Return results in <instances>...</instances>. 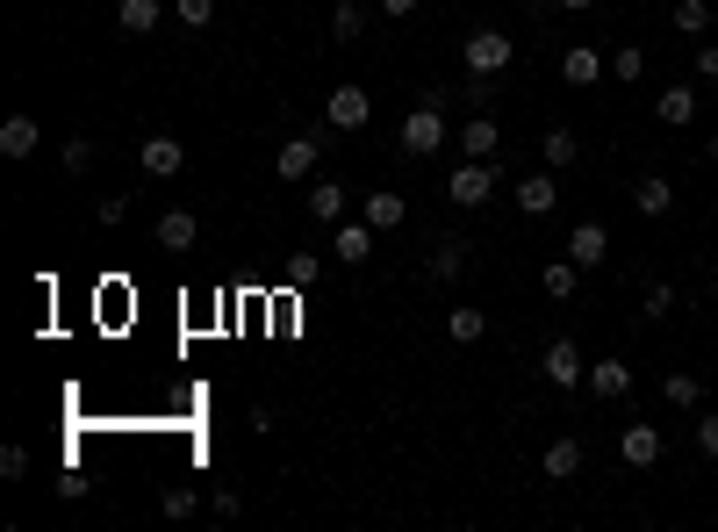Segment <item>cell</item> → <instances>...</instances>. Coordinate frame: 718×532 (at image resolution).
Wrapping results in <instances>:
<instances>
[{
  "label": "cell",
  "mask_w": 718,
  "mask_h": 532,
  "mask_svg": "<svg viewBox=\"0 0 718 532\" xmlns=\"http://www.w3.org/2000/svg\"><path fill=\"white\" fill-rule=\"evenodd\" d=\"M403 151L409 159H438V151H446V94H424L417 109L403 116Z\"/></svg>",
  "instance_id": "1"
},
{
  "label": "cell",
  "mask_w": 718,
  "mask_h": 532,
  "mask_svg": "<svg viewBox=\"0 0 718 532\" xmlns=\"http://www.w3.org/2000/svg\"><path fill=\"white\" fill-rule=\"evenodd\" d=\"M496 180H503V165H496V159H467V165H453V173H446V202L482 209L488 194H496Z\"/></svg>",
  "instance_id": "2"
},
{
  "label": "cell",
  "mask_w": 718,
  "mask_h": 532,
  "mask_svg": "<svg viewBox=\"0 0 718 532\" xmlns=\"http://www.w3.org/2000/svg\"><path fill=\"white\" fill-rule=\"evenodd\" d=\"M539 374H546L554 389H583V382H589L583 345H575V339H554V345H546V360H539Z\"/></svg>",
  "instance_id": "3"
},
{
  "label": "cell",
  "mask_w": 718,
  "mask_h": 532,
  "mask_svg": "<svg viewBox=\"0 0 718 532\" xmlns=\"http://www.w3.org/2000/svg\"><path fill=\"white\" fill-rule=\"evenodd\" d=\"M503 66H510V29H475V37H467V72L496 80Z\"/></svg>",
  "instance_id": "4"
},
{
  "label": "cell",
  "mask_w": 718,
  "mask_h": 532,
  "mask_svg": "<svg viewBox=\"0 0 718 532\" xmlns=\"http://www.w3.org/2000/svg\"><path fill=\"white\" fill-rule=\"evenodd\" d=\"M517 209H525V217H554V209H560V180H554V165H539V173H525V180H517Z\"/></svg>",
  "instance_id": "5"
},
{
  "label": "cell",
  "mask_w": 718,
  "mask_h": 532,
  "mask_svg": "<svg viewBox=\"0 0 718 532\" xmlns=\"http://www.w3.org/2000/svg\"><path fill=\"white\" fill-rule=\"evenodd\" d=\"M136 165H144V180H173L180 165H188V144H180V137H144V144H136Z\"/></svg>",
  "instance_id": "6"
},
{
  "label": "cell",
  "mask_w": 718,
  "mask_h": 532,
  "mask_svg": "<svg viewBox=\"0 0 718 532\" xmlns=\"http://www.w3.org/2000/svg\"><path fill=\"white\" fill-rule=\"evenodd\" d=\"M324 116H331V130H366V116H374V101H366V87H331V101H324Z\"/></svg>",
  "instance_id": "7"
},
{
  "label": "cell",
  "mask_w": 718,
  "mask_h": 532,
  "mask_svg": "<svg viewBox=\"0 0 718 532\" xmlns=\"http://www.w3.org/2000/svg\"><path fill=\"white\" fill-rule=\"evenodd\" d=\"M316 159H324V137H287V144L273 151V173L281 180H310Z\"/></svg>",
  "instance_id": "8"
},
{
  "label": "cell",
  "mask_w": 718,
  "mask_h": 532,
  "mask_svg": "<svg viewBox=\"0 0 718 532\" xmlns=\"http://www.w3.org/2000/svg\"><path fill=\"white\" fill-rule=\"evenodd\" d=\"M568 260H575V267H583V273L610 260V231H604V223H597V217H583V223H575V231H568Z\"/></svg>",
  "instance_id": "9"
},
{
  "label": "cell",
  "mask_w": 718,
  "mask_h": 532,
  "mask_svg": "<svg viewBox=\"0 0 718 532\" xmlns=\"http://www.w3.org/2000/svg\"><path fill=\"white\" fill-rule=\"evenodd\" d=\"M589 397H604V403H618V397H633V368L625 360H589Z\"/></svg>",
  "instance_id": "10"
},
{
  "label": "cell",
  "mask_w": 718,
  "mask_h": 532,
  "mask_svg": "<svg viewBox=\"0 0 718 532\" xmlns=\"http://www.w3.org/2000/svg\"><path fill=\"white\" fill-rule=\"evenodd\" d=\"M633 209H639V217H654V223H661L668 209H676V180H668V173H647V180L633 188Z\"/></svg>",
  "instance_id": "11"
},
{
  "label": "cell",
  "mask_w": 718,
  "mask_h": 532,
  "mask_svg": "<svg viewBox=\"0 0 718 532\" xmlns=\"http://www.w3.org/2000/svg\"><path fill=\"white\" fill-rule=\"evenodd\" d=\"M618 453H625V468H654V461H661V432H654V424H625Z\"/></svg>",
  "instance_id": "12"
},
{
  "label": "cell",
  "mask_w": 718,
  "mask_h": 532,
  "mask_svg": "<svg viewBox=\"0 0 718 532\" xmlns=\"http://www.w3.org/2000/svg\"><path fill=\"white\" fill-rule=\"evenodd\" d=\"M654 116H661L668 130H690V123H697V87H682V80H676V87H661Z\"/></svg>",
  "instance_id": "13"
},
{
  "label": "cell",
  "mask_w": 718,
  "mask_h": 532,
  "mask_svg": "<svg viewBox=\"0 0 718 532\" xmlns=\"http://www.w3.org/2000/svg\"><path fill=\"white\" fill-rule=\"evenodd\" d=\"M604 51H589V43H575V51H560V80H568V87H597L604 80Z\"/></svg>",
  "instance_id": "14"
},
{
  "label": "cell",
  "mask_w": 718,
  "mask_h": 532,
  "mask_svg": "<svg viewBox=\"0 0 718 532\" xmlns=\"http://www.w3.org/2000/svg\"><path fill=\"white\" fill-rule=\"evenodd\" d=\"M539 468H546L554 482H575V475H583V439H568V432H560L554 446L539 453Z\"/></svg>",
  "instance_id": "15"
},
{
  "label": "cell",
  "mask_w": 718,
  "mask_h": 532,
  "mask_svg": "<svg viewBox=\"0 0 718 532\" xmlns=\"http://www.w3.org/2000/svg\"><path fill=\"white\" fill-rule=\"evenodd\" d=\"M159 22H165L159 0H115V29H122V37H151Z\"/></svg>",
  "instance_id": "16"
},
{
  "label": "cell",
  "mask_w": 718,
  "mask_h": 532,
  "mask_svg": "<svg viewBox=\"0 0 718 532\" xmlns=\"http://www.w3.org/2000/svg\"><path fill=\"white\" fill-rule=\"evenodd\" d=\"M194 238H202V223L188 209H165L159 217V252H194Z\"/></svg>",
  "instance_id": "17"
},
{
  "label": "cell",
  "mask_w": 718,
  "mask_h": 532,
  "mask_svg": "<svg viewBox=\"0 0 718 532\" xmlns=\"http://www.w3.org/2000/svg\"><path fill=\"white\" fill-rule=\"evenodd\" d=\"M374 238H381V231H374V223H366V217H360V223H338V238H331V252H338L345 267H360L366 252H374Z\"/></svg>",
  "instance_id": "18"
},
{
  "label": "cell",
  "mask_w": 718,
  "mask_h": 532,
  "mask_svg": "<svg viewBox=\"0 0 718 532\" xmlns=\"http://www.w3.org/2000/svg\"><path fill=\"white\" fill-rule=\"evenodd\" d=\"M345 202H353V194H345L338 180H316V188H310V217H316V223H331V231L345 223Z\"/></svg>",
  "instance_id": "19"
},
{
  "label": "cell",
  "mask_w": 718,
  "mask_h": 532,
  "mask_svg": "<svg viewBox=\"0 0 718 532\" xmlns=\"http://www.w3.org/2000/svg\"><path fill=\"white\" fill-rule=\"evenodd\" d=\"M37 144H43L37 116H8V123H0V151H8V159H29Z\"/></svg>",
  "instance_id": "20"
},
{
  "label": "cell",
  "mask_w": 718,
  "mask_h": 532,
  "mask_svg": "<svg viewBox=\"0 0 718 532\" xmlns=\"http://www.w3.org/2000/svg\"><path fill=\"white\" fill-rule=\"evenodd\" d=\"M539 288H546V295H554V302H568L575 288H583V267H575L568 252H560V260H546V267H539Z\"/></svg>",
  "instance_id": "21"
},
{
  "label": "cell",
  "mask_w": 718,
  "mask_h": 532,
  "mask_svg": "<svg viewBox=\"0 0 718 532\" xmlns=\"http://www.w3.org/2000/svg\"><path fill=\"white\" fill-rule=\"evenodd\" d=\"M461 151H467V159H496V151H503V130H496V116H475V123L461 130Z\"/></svg>",
  "instance_id": "22"
},
{
  "label": "cell",
  "mask_w": 718,
  "mask_h": 532,
  "mask_svg": "<svg viewBox=\"0 0 718 532\" xmlns=\"http://www.w3.org/2000/svg\"><path fill=\"white\" fill-rule=\"evenodd\" d=\"M461 267H467V238H446V245H432V260H424L432 281H461Z\"/></svg>",
  "instance_id": "23"
},
{
  "label": "cell",
  "mask_w": 718,
  "mask_h": 532,
  "mask_svg": "<svg viewBox=\"0 0 718 532\" xmlns=\"http://www.w3.org/2000/svg\"><path fill=\"white\" fill-rule=\"evenodd\" d=\"M575 151H583V144H575V130H546L539 137V165H554V173H568Z\"/></svg>",
  "instance_id": "24"
},
{
  "label": "cell",
  "mask_w": 718,
  "mask_h": 532,
  "mask_svg": "<svg viewBox=\"0 0 718 532\" xmlns=\"http://www.w3.org/2000/svg\"><path fill=\"white\" fill-rule=\"evenodd\" d=\"M661 397L676 403V410H697V403H705V382H697V374H682V368H668L661 374Z\"/></svg>",
  "instance_id": "25"
},
{
  "label": "cell",
  "mask_w": 718,
  "mask_h": 532,
  "mask_svg": "<svg viewBox=\"0 0 718 532\" xmlns=\"http://www.w3.org/2000/svg\"><path fill=\"white\" fill-rule=\"evenodd\" d=\"M403 217H409L403 194H366V223H374V231H403Z\"/></svg>",
  "instance_id": "26"
},
{
  "label": "cell",
  "mask_w": 718,
  "mask_h": 532,
  "mask_svg": "<svg viewBox=\"0 0 718 532\" xmlns=\"http://www.w3.org/2000/svg\"><path fill=\"white\" fill-rule=\"evenodd\" d=\"M482 331H488L482 310H467V302H461V310H446V339L453 345H482Z\"/></svg>",
  "instance_id": "27"
},
{
  "label": "cell",
  "mask_w": 718,
  "mask_h": 532,
  "mask_svg": "<svg viewBox=\"0 0 718 532\" xmlns=\"http://www.w3.org/2000/svg\"><path fill=\"white\" fill-rule=\"evenodd\" d=\"M711 22H718V14H711V0H676V29H682V37H705Z\"/></svg>",
  "instance_id": "28"
},
{
  "label": "cell",
  "mask_w": 718,
  "mask_h": 532,
  "mask_svg": "<svg viewBox=\"0 0 718 532\" xmlns=\"http://www.w3.org/2000/svg\"><path fill=\"white\" fill-rule=\"evenodd\" d=\"M287 288H316V281H324V260H316V252H287Z\"/></svg>",
  "instance_id": "29"
},
{
  "label": "cell",
  "mask_w": 718,
  "mask_h": 532,
  "mask_svg": "<svg viewBox=\"0 0 718 532\" xmlns=\"http://www.w3.org/2000/svg\"><path fill=\"white\" fill-rule=\"evenodd\" d=\"M360 29H366V14H360V0H338V8H331V37H338V43H353V37H360Z\"/></svg>",
  "instance_id": "30"
},
{
  "label": "cell",
  "mask_w": 718,
  "mask_h": 532,
  "mask_svg": "<svg viewBox=\"0 0 718 532\" xmlns=\"http://www.w3.org/2000/svg\"><path fill=\"white\" fill-rule=\"evenodd\" d=\"M461 101H467L475 116H488V109H496V80H482V72H475V80L461 87Z\"/></svg>",
  "instance_id": "31"
},
{
  "label": "cell",
  "mask_w": 718,
  "mask_h": 532,
  "mask_svg": "<svg viewBox=\"0 0 718 532\" xmlns=\"http://www.w3.org/2000/svg\"><path fill=\"white\" fill-rule=\"evenodd\" d=\"M173 14L188 29H209V22H216V0H173Z\"/></svg>",
  "instance_id": "32"
},
{
  "label": "cell",
  "mask_w": 718,
  "mask_h": 532,
  "mask_svg": "<svg viewBox=\"0 0 718 532\" xmlns=\"http://www.w3.org/2000/svg\"><path fill=\"white\" fill-rule=\"evenodd\" d=\"M610 72H618V80H639V72H647V51H639V43H618V58H610Z\"/></svg>",
  "instance_id": "33"
},
{
  "label": "cell",
  "mask_w": 718,
  "mask_h": 532,
  "mask_svg": "<svg viewBox=\"0 0 718 532\" xmlns=\"http://www.w3.org/2000/svg\"><path fill=\"white\" fill-rule=\"evenodd\" d=\"M639 317H654V324H661V317H676V288L654 281V288H647V310H639Z\"/></svg>",
  "instance_id": "34"
},
{
  "label": "cell",
  "mask_w": 718,
  "mask_h": 532,
  "mask_svg": "<svg viewBox=\"0 0 718 532\" xmlns=\"http://www.w3.org/2000/svg\"><path fill=\"white\" fill-rule=\"evenodd\" d=\"M94 165V137H65V173H87Z\"/></svg>",
  "instance_id": "35"
},
{
  "label": "cell",
  "mask_w": 718,
  "mask_h": 532,
  "mask_svg": "<svg viewBox=\"0 0 718 532\" xmlns=\"http://www.w3.org/2000/svg\"><path fill=\"white\" fill-rule=\"evenodd\" d=\"M697 453H705V461H718V410H705V418H697Z\"/></svg>",
  "instance_id": "36"
},
{
  "label": "cell",
  "mask_w": 718,
  "mask_h": 532,
  "mask_svg": "<svg viewBox=\"0 0 718 532\" xmlns=\"http://www.w3.org/2000/svg\"><path fill=\"white\" fill-rule=\"evenodd\" d=\"M0 475L22 482V475H29V446H0Z\"/></svg>",
  "instance_id": "37"
},
{
  "label": "cell",
  "mask_w": 718,
  "mask_h": 532,
  "mask_svg": "<svg viewBox=\"0 0 718 532\" xmlns=\"http://www.w3.org/2000/svg\"><path fill=\"white\" fill-rule=\"evenodd\" d=\"M122 217H130V202H122V194H101V231H115Z\"/></svg>",
  "instance_id": "38"
},
{
  "label": "cell",
  "mask_w": 718,
  "mask_h": 532,
  "mask_svg": "<svg viewBox=\"0 0 718 532\" xmlns=\"http://www.w3.org/2000/svg\"><path fill=\"white\" fill-rule=\"evenodd\" d=\"M165 519H194V490H165Z\"/></svg>",
  "instance_id": "39"
},
{
  "label": "cell",
  "mask_w": 718,
  "mask_h": 532,
  "mask_svg": "<svg viewBox=\"0 0 718 532\" xmlns=\"http://www.w3.org/2000/svg\"><path fill=\"white\" fill-rule=\"evenodd\" d=\"M424 0H381V14H388V22H403V14H417Z\"/></svg>",
  "instance_id": "40"
},
{
  "label": "cell",
  "mask_w": 718,
  "mask_h": 532,
  "mask_svg": "<svg viewBox=\"0 0 718 532\" xmlns=\"http://www.w3.org/2000/svg\"><path fill=\"white\" fill-rule=\"evenodd\" d=\"M697 72H705V80H718V43H705V51H697Z\"/></svg>",
  "instance_id": "41"
},
{
  "label": "cell",
  "mask_w": 718,
  "mask_h": 532,
  "mask_svg": "<svg viewBox=\"0 0 718 532\" xmlns=\"http://www.w3.org/2000/svg\"><path fill=\"white\" fill-rule=\"evenodd\" d=\"M554 8H568V14H589V8H597V0H554Z\"/></svg>",
  "instance_id": "42"
},
{
  "label": "cell",
  "mask_w": 718,
  "mask_h": 532,
  "mask_svg": "<svg viewBox=\"0 0 718 532\" xmlns=\"http://www.w3.org/2000/svg\"><path fill=\"white\" fill-rule=\"evenodd\" d=\"M711 165H718V137H711Z\"/></svg>",
  "instance_id": "43"
},
{
  "label": "cell",
  "mask_w": 718,
  "mask_h": 532,
  "mask_svg": "<svg viewBox=\"0 0 718 532\" xmlns=\"http://www.w3.org/2000/svg\"><path fill=\"white\" fill-rule=\"evenodd\" d=\"M711 288H718V260H711Z\"/></svg>",
  "instance_id": "44"
},
{
  "label": "cell",
  "mask_w": 718,
  "mask_h": 532,
  "mask_svg": "<svg viewBox=\"0 0 718 532\" xmlns=\"http://www.w3.org/2000/svg\"><path fill=\"white\" fill-rule=\"evenodd\" d=\"M711 101H718V80H711Z\"/></svg>",
  "instance_id": "45"
},
{
  "label": "cell",
  "mask_w": 718,
  "mask_h": 532,
  "mask_svg": "<svg viewBox=\"0 0 718 532\" xmlns=\"http://www.w3.org/2000/svg\"><path fill=\"white\" fill-rule=\"evenodd\" d=\"M711 14H718V0H711Z\"/></svg>",
  "instance_id": "46"
}]
</instances>
